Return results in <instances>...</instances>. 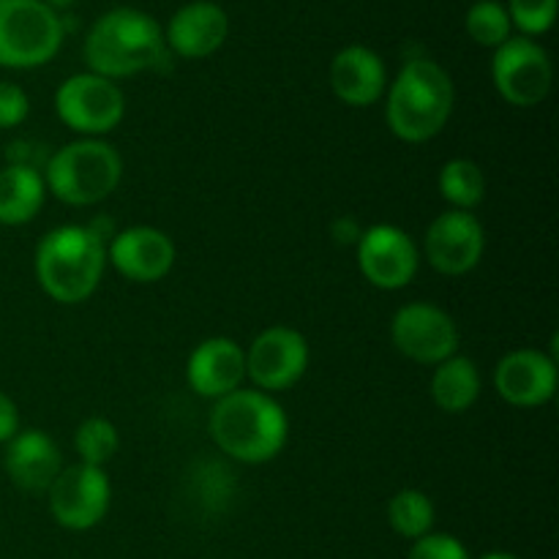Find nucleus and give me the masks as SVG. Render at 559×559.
<instances>
[{"label":"nucleus","instance_id":"1","mask_svg":"<svg viewBox=\"0 0 559 559\" xmlns=\"http://www.w3.org/2000/svg\"><path fill=\"white\" fill-rule=\"evenodd\" d=\"M213 442L224 456L240 464H267L289 440V418L276 396L240 388L213 404L207 420Z\"/></svg>","mask_w":559,"mask_h":559},{"label":"nucleus","instance_id":"2","mask_svg":"<svg viewBox=\"0 0 559 559\" xmlns=\"http://www.w3.org/2000/svg\"><path fill=\"white\" fill-rule=\"evenodd\" d=\"M169 60L164 27L151 14L118 5L98 16L85 38V63L91 74L118 82L142 71L164 69Z\"/></svg>","mask_w":559,"mask_h":559},{"label":"nucleus","instance_id":"3","mask_svg":"<svg viewBox=\"0 0 559 559\" xmlns=\"http://www.w3.org/2000/svg\"><path fill=\"white\" fill-rule=\"evenodd\" d=\"M456 87L451 74L431 58H409L385 91V120L407 145L435 140L451 120Z\"/></svg>","mask_w":559,"mask_h":559},{"label":"nucleus","instance_id":"4","mask_svg":"<svg viewBox=\"0 0 559 559\" xmlns=\"http://www.w3.org/2000/svg\"><path fill=\"white\" fill-rule=\"evenodd\" d=\"M36 282L55 304H85L107 271V243L87 224H63L38 240Z\"/></svg>","mask_w":559,"mask_h":559},{"label":"nucleus","instance_id":"5","mask_svg":"<svg viewBox=\"0 0 559 559\" xmlns=\"http://www.w3.org/2000/svg\"><path fill=\"white\" fill-rule=\"evenodd\" d=\"M41 175L47 194L63 205L91 207L115 194L123 180V158L107 140L80 136L55 151Z\"/></svg>","mask_w":559,"mask_h":559},{"label":"nucleus","instance_id":"6","mask_svg":"<svg viewBox=\"0 0 559 559\" xmlns=\"http://www.w3.org/2000/svg\"><path fill=\"white\" fill-rule=\"evenodd\" d=\"M66 38L58 11L41 0H0V69H38Z\"/></svg>","mask_w":559,"mask_h":559},{"label":"nucleus","instance_id":"7","mask_svg":"<svg viewBox=\"0 0 559 559\" xmlns=\"http://www.w3.org/2000/svg\"><path fill=\"white\" fill-rule=\"evenodd\" d=\"M55 115L80 136L104 140L126 115V96L118 82L85 71L60 82L55 91Z\"/></svg>","mask_w":559,"mask_h":559},{"label":"nucleus","instance_id":"8","mask_svg":"<svg viewBox=\"0 0 559 559\" xmlns=\"http://www.w3.org/2000/svg\"><path fill=\"white\" fill-rule=\"evenodd\" d=\"M112 506V484L107 469L71 464L58 473L47 489V508L55 524L71 533H87L107 519Z\"/></svg>","mask_w":559,"mask_h":559},{"label":"nucleus","instance_id":"9","mask_svg":"<svg viewBox=\"0 0 559 559\" xmlns=\"http://www.w3.org/2000/svg\"><path fill=\"white\" fill-rule=\"evenodd\" d=\"M391 338L399 355L431 369L456 355L462 344V333L451 311L429 300H413L396 309L391 320Z\"/></svg>","mask_w":559,"mask_h":559},{"label":"nucleus","instance_id":"10","mask_svg":"<svg viewBox=\"0 0 559 559\" xmlns=\"http://www.w3.org/2000/svg\"><path fill=\"white\" fill-rule=\"evenodd\" d=\"M491 80L511 107H538L551 91V58L535 38L511 36L491 55Z\"/></svg>","mask_w":559,"mask_h":559},{"label":"nucleus","instance_id":"11","mask_svg":"<svg viewBox=\"0 0 559 559\" xmlns=\"http://www.w3.org/2000/svg\"><path fill=\"white\" fill-rule=\"evenodd\" d=\"M309 360L311 349L304 333L289 325H271L257 333L246 349V380L257 391L276 396L304 380Z\"/></svg>","mask_w":559,"mask_h":559},{"label":"nucleus","instance_id":"12","mask_svg":"<svg viewBox=\"0 0 559 559\" xmlns=\"http://www.w3.org/2000/svg\"><path fill=\"white\" fill-rule=\"evenodd\" d=\"M358 271L371 287L382 293H399L409 287L418 276L420 249L413 235L404 233L396 224H374L364 229L355 243Z\"/></svg>","mask_w":559,"mask_h":559},{"label":"nucleus","instance_id":"13","mask_svg":"<svg viewBox=\"0 0 559 559\" xmlns=\"http://www.w3.org/2000/svg\"><path fill=\"white\" fill-rule=\"evenodd\" d=\"M486 251V229L475 213L451 211L435 218L426 227L424 249L420 254L426 257L431 267L440 276H467L469 271L480 265Z\"/></svg>","mask_w":559,"mask_h":559},{"label":"nucleus","instance_id":"14","mask_svg":"<svg viewBox=\"0 0 559 559\" xmlns=\"http://www.w3.org/2000/svg\"><path fill=\"white\" fill-rule=\"evenodd\" d=\"M178 260L173 238L158 227L120 229L107 243V265L134 284H156Z\"/></svg>","mask_w":559,"mask_h":559},{"label":"nucleus","instance_id":"15","mask_svg":"<svg viewBox=\"0 0 559 559\" xmlns=\"http://www.w3.org/2000/svg\"><path fill=\"white\" fill-rule=\"evenodd\" d=\"M495 388L511 407H544L557 393V360L544 349H513L497 364Z\"/></svg>","mask_w":559,"mask_h":559},{"label":"nucleus","instance_id":"16","mask_svg":"<svg viewBox=\"0 0 559 559\" xmlns=\"http://www.w3.org/2000/svg\"><path fill=\"white\" fill-rule=\"evenodd\" d=\"M186 380L197 396L213 402L240 391L246 380V349L227 336L205 338L186 360Z\"/></svg>","mask_w":559,"mask_h":559},{"label":"nucleus","instance_id":"17","mask_svg":"<svg viewBox=\"0 0 559 559\" xmlns=\"http://www.w3.org/2000/svg\"><path fill=\"white\" fill-rule=\"evenodd\" d=\"M229 36V16L213 0H191L180 5L167 22L164 41L167 49L178 58L202 60L224 47Z\"/></svg>","mask_w":559,"mask_h":559},{"label":"nucleus","instance_id":"18","mask_svg":"<svg viewBox=\"0 0 559 559\" xmlns=\"http://www.w3.org/2000/svg\"><path fill=\"white\" fill-rule=\"evenodd\" d=\"M3 469L11 484L27 495H47L63 469V456L44 429H20L3 451Z\"/></svg>","mask_w":559,"mask_h":559},{"label":"nucleus","instance_id":"19","mask_svg":"<svg viewBox=\"0 0 559 559\" xmlns=\"http://www.w3.org/2000/svg\"><path fill=\"white\" fill-rule=\"evenodd\" d=\"M331 91L347 107H371L388 91V69L374 49L349 44L331 63Z\"/></svg>","mask_w":559,"mask_h":559},{"label":"nucleus","instance_id":"20","mask_svg":"<svg viewBox=\"0 0 559 559\" xmlns=\"http://www.w3.org/2000/svg\"><path fill=\"white\" fill-rule=\"evenodd\" d=\"M47 183L33 164L9 162L0 169V224L25 227L41 213Z\"/></svg>","mask_w":559,"mask_h":559},{"label":"nucleus","instance_id":"21","mask_svg":"<svg viewBox=\"0 0 559 559\" xmlns=\"http://www.w3.org/2000/svg\"><path fill=\"white\" fill-rule=\"evenodd\" d=\"M484 391V380H480L478 364L464 355H451L448 360L435 366L429 382L431 402L448 415H462L475 407Z\"/></svg>","mask_w":559,"mask_h":559},{"label":"nucleus","instance_id":"22","mask_svg":"<svg viewBox=\"0 0 559 559\" xmlns=\"http://www.w3.org/2000/svg\"><path fill=\"white\" fill-rule=\"evenodd\" d=\"M437 189L451 211L473 213L486 200V175L473 158H451L442 164Z\"/></svg>","mask_w":559,"mask_h":559},{"label":"nucleus","instance_id":"23","mask_svg":"<svg viewBox=\"0 0 559 559\" xmlns=\"http://www.w3.org/2000/svg\"><path fill=\"white\" fill-rule=\"evenodd\" d=\"M388 524L404 540H418L435 533V502L420 489H402L388 500Z\"/></svg>","mask_w":559,"mask_h":559},{"label":"nucleus","instance_id":"24","mask_svg":"<svg viewBox=\"0 0 559 559\" xmlns=\"http://www.w3.org/2000/svg\"><path fill=\"white\" fill-rule=\"evenodd\" d=\"M74 451L82 464L104 469L120 451L118 426L112 420L102 418V415H91V418H85L76 426Z\"/></svg>","mask_w":559,"mask_h":559},{"label":"nucleus","instance_id":"25","mask_svg":"<svg viewBox=\"0 0 559 559\" xmlns=\"http://www.w3.org/2000/svg\"><path fill=\"white\" fill-rule=\"evenodd\" d=\"M464 27H467V36L486 49L502 47L513 36L511 16L500 0H478L469 5Z\"/></svg>","mask_w":559,"mask_h":559},{"label":"nucleus","instance_id":"26","mask_svg":"<svg viewBox=\"0 0 559 559\" xmlns=\"http://www.w3.org/2000/svg\"><path fill=\"white\" fill-rule=\"evenodd\" d=\"M557 3L559 0H508V16L522 36L535 38L551 31L557 20Z\"/></svg>","mask_w":559,"mask_h":559},{"label":"nucleus","instance_id":"27","mask_svg":"<svg viewBox=\"0 0 559 559\" xmlns=\"http://www.w3.org/2000/svg\"><path fill=\"white\" fill-rule=\"evenodd\" d=\"M407 559H473L467 546L459 538L445 533H429L424 538L413 540Z\"/></svg>","mask_w":559,"mask_h":559},{"label":"nucleus","instance_id":"28","mask_svg":"<svg viewBox=\"0 0 559 559\" xmlns=\"http://www.w3.org/2000/svg\"><path fill=\"white\" fill-rule=\"evenodd\" d=\"M31 115V98L14 82H0V131L16 129Z\"/></svg>","mask_w":559,"mask_h":559},{"label":"nucleus","instance_id":"29","mask_svg":"<svg viewBox=\"0 0 559 559\" xmlns=\"http://www.w3.org/2000/svg\"><path fill=\"white\" fill-rule=\"evenodd\" d=\"M20 431V407L5 391H0V445Z\"/></svg>","mask_w":559,"mask_h":559},{"label":"nucleus","instance_id":"30","mask_svg":"<svg viewBox=\"0 0 559 559\" xmlns=\"http://www.w3.org/2000/svg\"><path fill=\"white\" fill-rule=\"evenodd\" d=\"M360 235H364V227H360L353 216H342L333 222V238H336V243L355 246Z\"/></svg>","mask_w":559,"mask_h":559},{"label":"nucleus","instance_id":"31","mask_svg":"<svg viewBox=\"0 0 559 559\" xmlns=\"http://www.w3.org/2000/svg\"><path fill=\"white\" fill-rule=\"evenodd\" d=\"M41 3H47L49 9L58 11V9H66V5H71V3H74V0H41Z\"/></svg>","mask_w":559,"mask_h":559},{"label":"nucleus","instance_id":"32","mask_svg":"<svg viewBox=\"0 0 559 559\" xmlns=\"http://www.w3.org/2000/svg\"><path fill=\"white\" fill-rule=\"evenodd\" d=\"M480 559H519V557L508 555V551H489V555H484Z\"/></svg>","mask_w":559,"mask_h":559}]
</instances>
